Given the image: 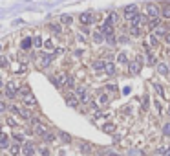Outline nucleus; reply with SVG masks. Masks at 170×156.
<instances>
[{"label":"nucleus","mask_w":170,"mask_h":156,"mask_svg":"<svg viewBox=\"0 0 170 156\" xmlns=\"http://www.w3.org/2000/svg\"><path fill=\"white\" fill-rule=\"evenodd\" d=\"M145 26H146V15H137V17L132 20V28H130V33H132L133 37H139Z\"/></svg>","instance_id":"1"},{"label":"nucleus","mask_w":170,"mask_h":156,"mask_svg":"<svg viewBox=\"0 0 170 156\" xmlns=\"http://www.w3.org/2000/svg\"><path fill=\"white\" fill-rule=\"evenodd\" d=\"M137 15H139V13H137V6H135V4H130V6H126V7H124V19H126V20H130V22H132Z\"/></svg>","instance_id":"2"},{"label":"nucleus","mask_w":170,"mask_h":156,"mask_svg":"<svg viewBox=\"0 0 170 156\" xmlns=\"http://www.w3.org/2000/svg\"><path fill=\"white\" fill-rule=\"evenodd\" d=\"M101 31L106 35V39H108V37H113V22L112 20H108V19L104 20V22L101 24Z\"/></svg>","instance_id":"3"},{"label":"nucleus","mask_w":170,"mask_h":156,"mask_svg":"<svg viewBox=\"0 0 170 156\" xmlns=\"http://www.w3.org/2000/svg\"><path fill=\"white\" fill-rule=\"evenodd\" d=\"M143 64H145V62H143V57L139 55L133 62H130V74H132V76H137V74L141 72V66H143Z\"/></svg>","instance_id":"4"},{"label":"nucleus","mask_w":170,"mask_h":156,"mask_svg":"<svg viewBox=\"0 0 170 156\" xmlns=\"http://www.w3.org/2000/svg\"><path fill=\"white\" fill-rule=\"evenodd\" d=\"M146 15H148V19H159L161 11H159V7L155 4H148L146 6Z\"/></svg>","instance_id":"5"},{"label":"nucleus","mask_w":170,"mask_h":156,"mask_svg":"<svg viewBox=\"0 0 170 156\" xmlns=\"http://www.w3.org/2000/svg\"><path fill=\"white\" fill-rule=\"evenodd\" d=\"M17 90H19V88H17L15 83H7V85H6V96H7L9 99H13L15 96H17Z\"/></svg>","instance_id":"6"},{"label":"nucleus","mask_w":170,"mask_h":156,"mask_svg":"<svg viewBox=\"0 0 170 156\" xmlns=\"http://www.w3.org/2000/svg\"><path fill=\"white\" fill-rule=\"evenodd\" d=\"M22 153H24L26 156H33L35 154V145H33L31 141H26L24 147H22Z\"/></svg>","instance_id":"7"},{"label":"nucleus","mask_w":170,"mask_h":156,"mask_svg":"<svg viewBox=\"0 0 170 156\" xmlns=\"http://www.w3.org/2000/svg\"><path fill=\"white\" fill-rule=\"evenodd\" d=\"M75 94H77V98L81 99L82 103H88V92H86L84 86H79V88L75 90Z\"/></svg>","instance_id":"8"},{"label":"nucleus","mask_w":170,"mask_h":156,"mask_svg":"<svg viewBox=\"0 0 170 156\" xmlns=\"http://www.w3.org/2000/svg\"><path fill=\"white\" fill-rule=\"evenodd\" d=\"M167 33H168V31H167V28H165V26H159V28H155V30H154V33H152V35L159 40L161 37L165 39V35H167Z\"/></svg>","instance_id":"9"},{"label":"nucleus","mask_w":170,"mask_h":156,"mask_svg":"<svg viewBox=\"0 0 170 156\" xmlns=\"http://www.w3.org/2000/svg\"><path fill=\"white\" fill-rule=\"evenodd\" d=\"M31 46H33V39H29V37H24V39H22V42H20V48H22L24 52H28Z\"/></svg>","instance_id":"10"},{"label":"nucleus","mask_w":170,"mask_h":156,"mask_svg":"<svg viewBox=\"0 0 170 156\" xmlns=\"http://www.w3.org/2000/svg\"><path fill=\"white\" fill-rule=\"evenodd\" d=\"M79 20H81V24H92L94 22V15L92 13H82L79 17Z\"/></svg>","instance_id":"11"},{"label":"nucleus","mask_w":170,"mask_h":156,"mask_svg":"<svg viewBox=\"0 0 170 156\" xmlns=\"http://www.w3.org/2000/svg\"><path fill=\"white\" fill-rule=\"evenodd\" d=\"M24 103H26L28 107H35V105H37V99H35V96L29 92L28 96H24Z\"/></svg>","instance_id":"12"},{"label":"nucleus","mask_w":170,"mask_h":156,"mask_svg":"<svg viewBox=\"0 0 170 156\" xmlns=\"http://www.w3.org/2000/svg\"><path fill=\"white\" fill-rule=\"evenodd\" d=\"M33 127H35V132H37V134H42V136L46 134V129H44V127L40 125V121H37V119H33Z\"/></svg>","instance_id":"13"},{"label":"nucleus","mask_w":170,"mask_h":156,"mask_svg":"<svg viewBox=\"0 0 170 156\" xmlns=\"http://www.w3.org/2000/svg\"><path fill=\"white\" fill-rule=\"evenodd\" d=\"M157 72H159V76H163V77H167V76H168V66H167L165 62H161V64L157 66Z\"/></svg>","instance_id":"14"},{"label":"nucleus","mask_w":170,"mask_h":156,"mask_svg":"<svg viewBox=\"0 0 170 156\" xmlns=\"http://www.w3.org/2000/svg\"><path fill=\"white\" fill-rule=\"evenodd\" d=\"M79 101H81L79 98H72V96H68V98H66V105H68V107H73V108H75L77 105H79Z\"/></svg>","instance_id":"15"},{"label":"nucleus","mask_w":170,"mask_h":156,"mask_svg":"<svg viewBox=\"0 0 170 156\" xmlns=\"http://www.w3.org/2000/svg\"><path fill=\"white\" fill-rule=\"evenodd\" d=\"M51 55H42V57H40V66H44V68H46V66H50V64H51Z\"/></svg>","instance_id":"16"},{"label":"nucleus","mask_w":170,"mask_h":156,"mask_svg":"<svg viewBox=\"0 0 170 156\" xmlns=\"http://www.w3.org/2000/svg\"><path fill=\"white\" fill-rule=\"evenodd\" d=\"M104 72H106L108 76H113V74H115V64H113V62H106V66H104Z\"/></svg>","instance_id":"17"},{"label":"nucleus","mask_w":170,"mask_h":156,"mask_svg":"<svg viewBox=\"0 0 170 156\" xmlns=\"http://www.w3.org/2000/svg\"><path fill=\"white\" fill-rule=\"evenodd\" d=\"M102 131L108 132V134H112L113 131H115V123H104V125H102Z\"/></svg>","instance_id":"18"},{"label":"nucleus","mask_w":170,"mask_h":156,"mask_svg":"<svg viewBox=\"0 0 170 156\" xmlns=\"http://www.w3.org/2000/svg\"><path fill=\"white\" fill-rule=\"evenodd\" d=\"M0 147H2V149H7V147H9V138H7V134H2V140H0Z\"/></svg>","instance_id":"19"},{"label":"nucleus","mask_w":170,"mask_h":156,"mask_svg":"<svg viewBox=\"0 0 170 156\" xmlns=\"http://www.w3.org/2000/svg\"><path fill=\"white\" fill-rule=\"evenodd\" d=\"M161 13H163V17H165V19H170V2H167V4L163 6Z\"/></svg>","instance_id":"20"},{"label":"nucleus","mask_w":170,"mask_h":156,"mask_svg":"<svg viewBox=\"0 0 170 156\" xmlns=\"http://www.w3.org/2000/svg\"><path fill=\"white\" fill-rule=\"evenodd\" d=\"M104 37H106V35H104L102 31H95V33H94V40H95V42H102Z\"/></svg>","instance_id":"21"},{"label":"nucleus","mask_w":170,"mask_h":156,"mask_svg":"<svg viewBox=\"0 0 170 156\" xmlns=\"http://www.w3.org/2000/svg\"><path fill=\"white\" fill-rule=\"evenodd\" d=\"M66 81H68V76H66V74H60V76H59V79H57V86L66 85Z\"/></svg>","instance_id":"22"},{"label":"nucleus","mask_w":170,"mask_h":156,"mask_svg":"<svg viewBox=\"0 0 170 156\" xmlns=\"http://www.w3.org/2000/svg\"><path fill=\"white\" fill-rule=\"evenodd\" d=\"M97 103H99V105H106V103H108V96H106V94H99Z\"/></svg>","instance_id":"23"},{"label":"nucleus","mask_w":170,"mask_h":156,"mask_svg":"<svg viewBox=\"0 0 170 156\" xmlns=\"http://www.w3.org/2000/svg\"><path fill=\"white\" fill-rule=\"evenodd\" d=\"M146 64H155V57L152 55V52H146Z\"/></svg>","instance_id":"24"},{"label":"nucleus","mask_w":170,"mask_h":156,"mask_svg":"<svg viewBox=\"0 0 170 156\" xmlns=\"http://www.w3.org/2000/svg\"><path fill=\"white\" fill-rule=\"evenodd\" d=\"M104 66H106V62H102V61H95V62H94L95 70H104Z\"/></svg>","instance_id":"25"},{"label":"nucleus","mask_w":170,"mask_h":156,"mask_svg":"<svg viewBox=\"0 0 170 156\" xmlns=\"http://www.w3.org/2000/svg\"><path fill=\"white\" fill-rule=\"evenodd\" d=\"M60 140H62L64 143H70V141H72V138H70L68 132H60Z\"/></svg>","instance_id":"26"},{"label":"nucleus","mask_w":170,"mask_h":156,"mask_svg":"<svg viewBox=\"0 0 170 156\" xmlns=\"http://www.w3.org/2000/svg\"><path fill=\"white\" fill-rule=\"evenodd\" d=\"M9 151H11V154H13V156H17V154H19V153H20V147H19V145H17V143H13Z\"/></svg>","instance_id":"27"},{"label":"nucleus","mask_w":170,"mask_h":156,"mask_svg":"<svg viewBox=\"0 0 170 156\" xmlns=\"http://www.w3.org/2000/svg\"><path fill=\"white\" fill-rule=\"evenodd\" d=\"M126 53H124V52H121V53H119V55H117V62H121V64H123V62H126Z\"/></svg>","instance_id":"28"},{"label":"nucleus","mask_w":170,"mask_h":156,"mask_svg":"<svg viewBox=\"0 0 170 156\" xmlns=\"http://www.w3.org/2000/svg\"><path fill=\"white\" fill-rule=\"evenodd\" d=\"M154 88H155V92H157V94L163 98V86H161L159 83H154Z\"/></svg>","instance_id":"29"},{"label":"nucleus","mask_w":170,"mask_h":156,"mask_svg":"<svg viewBox=\"0 0 170 156\" xmlns=\"http://www.w3.org/2000/svg\"><path fill=\"white\" fill-rule=\"evenodd\" d=\"M163 136H170V123L163 125Z\"/></svg>","instance_id":"30"},{"label":"nucleus","mask_w":170,"mask_h":156,"mask_svg":"<svg viewBox=\"0 0 170 156\" xmlns=\"http://www.w3.org/2000/svg\"><path fill=\"white\" fill-rule=\"evenodd\" d=\"M44 50H53V40L51 39H48L44 42Z\"/></svg>","instance_id":"31"},{"label":"nucleus","mask_w":170,"mask_h":156,"mask_svg":"<svg viewBox=\"0 0 170 156\" xmlns=\"http://www.w3.org/2000/svg\"><path fill=\"white\" fill-rule=\"evenodd\" d=\"M60 22H62V24H70V22H72V17H70V15H62V17H60Z\"/></svg>","instance_id":"32"},{"label":"nucleus","mask_w":170,"mask_h":156,"mask_svg":"<svg viewBox=\"0 0 170 156\" xmlns=\"http://www.w3.org/2000/svg\"><path fill=\"white\" fill-rule=\"evenodd\" d=\"M66 86H68V88H73V86H75V81H73V77H68V81H66Z\"/></svg>","instance_id":"33"},{"label":"nucleus","mask_w":170,"mask_h":156,"mask_svg":"<svg viewBox=\"0 0 170 156\" xmlns=\"http://www.w3.org/2000/svg\"><path fill=\"white\" fill-rule=\"evenodd\" d=\"M44 140L50 143V141H53V140H55V136H53V134H50V132H46V134H44Z\"/></svg>","instance_id":"34"},{"label":"nucleus","mask_w":170,"mask_h":156,"mask_svg":"<svg viewBox=\"0 0 170 156\" xmlns=\"http://www.w3.org/2000/svg\"><path fill=\"white\" fill-rule=\"evenodd\" d=\"M157 24H159V19H150V22H148V26H150V28H155Z\"/></svg>","instance_id":"35"},{"label":"nucleus","mask_w":170,"mask_h":156,"mask_svg":"<svg viewBox=\"0 0 170 156\" xmlns=\"http://www.w3.org/2000/svg\"><path fill=\"white\" fill-rule=\"evenodd\" d=\"M148 40H150V44H152V46H157V44H159V40L155 39L154 35H150V37H148Z\"/></svg>","instance_id":"36"},{"label":"nucleus","mask_w":170,"mask_h":156,"mask_svg":"<svg viewBox=\"0 0 170 156\" xmlns=\"http://www.w3.org/2000/svg\"><path fill=\"white\" fill-rule=\"evenodd\" d=\"M33 44H35L37 48H40V46H42V39H40V37H35V39H33Z\"/></svg>","instance_id":"37"},{"label":"nucleus","mask_w":170,"mask_h":156,"mask_svg":"<svg viewBox=\"0 0 170 156\" xmlns=\"http://www.w3.org/2000/svg\"><path fill=\"white\" fill-rule=\"evenodd\" d=\"M0 64H2V68H6V66H7V59L4 57V55H2V59H0Z\"/></svg>","instance_id":"38"},{"label":"nucleus","mask_w":170,"mask_h":156,"mask_svg":"<svg viewBox=\"0 0 170 156\" xmlns=\"http://www.w3.org/2000/svg\"><path fill=\"white\" fill-rule=\"evenodd\" d=\"M143 108H145V110L148 108V96H145V99H143Z\"/></svg>","instance_id":"39"},{"label":"nucleus","mask_w":170,"mask_h":156,"mask_svg":"<svg viewBox=\"0 0 170 156\" xmlns=\"http://www.w3.org/2000/svg\"><path fill=\"white\" fill-rule=\"evenodd\" d=\"M106 90L113 92V90H117V86H115V85H106Z\"/></svg>","instance_id":"40"},{"label":"nucleus","mask_w":170,"mask_h":156,"mask_svg":"<svg viewBox=\"0 0 170 156\" xmlns=\"http://www.w3.org/2000/svg\"><path fill=\"white\" fill-rule=\"evenodd\" d=\"M15 141H24V136L22 134H15Z\"/></svg>","instance_id":"41"},{"label":"nucleus","mask_w":170,"mask_h":156,"mask_svg":"<svg viewBox=\"0 0 170 156\" xmlns=\"http://www.w3.org/2000/svg\"><path fill=\"white\" fill-rule=\"evenodd\" d=\"M123 94L128 96V94H130V86H124V88H123Z\"/></svg>","instance_id":"42"},{"label":"nucleus","mask_w":170,"mask_h":156,"mask_svg":"<svg viewBox=\"0 0 170 156\" xmlns=\"http://www.w3.org/2000/svg\"><path fill=\"white\" fill-rule=\"evenodd\" d=\"M81 149H82V153H90V145H82Z\"/></svg>","instance_id":"43"},{"label":"nucleus","mask_w":170,"mask_h":156,"mask_svg":"<svg viewBox=\"0 0 170 156\" xmlns=\"http://www.w3.org/2000/svg\"><path fill=\"white\" fill-rule=\"evenodd\" d=\"M6 108H7V107H6V103H0V110H2V112H6Z\"/></svg>","instance_id":"44"},{"label":"nucleus","mask_w":170,"mask_h":156,"mask_svg":"<svg viewBox=\"0 0 170 156\" xmlns=\"http://www.w3.org/2000/svg\"><path fill=\"white\" fill-rule=\"evenodd\" d=\"M165 42H167V44H170V33H167V35H165Z\"/></svg>","instance_id":"45"},{"label":"nucleus","mask_w":170,"mask_h":156,"mask_svg":"<svg viewBox=\"0 0 170 156\" xmlns=\"http://www.w3.org/2000/svg\"><path fill=\"white\" fill-rule=\"evenodd\" d=\"M108 156H121V154H115V153H108Z\"/></svg>","instance_id":"46"},{"label":"nucleus","mask_w":170,"mask_h":156,"mask_svg":"<svg viewBox=\"0 0 170 156\" xmlns=\"http://www.w3.org/2000/svg\"><path fill=\"white\" fill-rule=\"evenodd\" d=\"M168 116H170V108H168Z\"/></svg>","instance_id":"47"}]
</instances>
